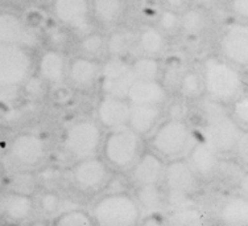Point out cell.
I'll return each instance as SVG.
<instances>
[{
	"label": "cell",
	"instance_id": "cell-4",
	"mask_svg": "<svg viewBox=\"0 0 248 226\" xmlns=\"http://www.w3.org/2000/svg\"><path fill=\"white\" fill-rule=\"evenodd\" d=\"M141 139L131 127L124 126L111 130L103 145L107 161L115 168L125 169L132 167L140 156Z\"/></svg>",
	"mask_w": 248,
	"mask_h": 226
},
{
	"label": "cell",
	"instance_id": "cell-12",
	"mask_svg": "<svg viewBox=\"0 0 248 226\" xmlns=\"http://www.w3.org/2000/svg\"><path fill=\"white\" fill-rule=\"evenodd\" d=\"M73 178L83 191H98L107 184L108 169L102 160L91 156L77 163L73 169Z\"/></svg>",
	"mask_w": 248,
	"mask_h": 226
},
{
	"label": "cell",
	"instance_id": "cell-41",
	"mask_svg": "<svg viewBox=\"0 0 248 226\" xmlns=\"http://www.w3.org/2000/svg\"><path fill=\"white\" fill-rule=\"evenodd\" d=\"M165 1H167L168 7L174 11L181 10L184 4H185V0H165Z\"/></svg>",
	"mask_w": 248,
	"mask_h": 226
},
{
	"label": "cell",
	"instance_id": "cell-6",
	"mask_svg": "<svg viewBox=\"0 0 248 226\" xmlns=\"http://www.w3.org/2000/svg\"><path fill=\"white\" fill-rule=\"evenodd\" d=\"M31 63L27 47L0 44V92L24 82L31 70Z\"/></svg>",
	"mask_w": 248,
	"mask_h": 226
},
{
	"label": "cell",
	"instance_id": "cell-10",
	"mask_svg": "<svg viewBox=\"0 0 248 226\" xmlns=\"http://www.w3.org/2000/svg\"><path fill=\"white\" fill-rule=\"evenodd\" d=\"M223 57L236 66L248 67V23H235L224 29L219 41Z\"/></svg>",
	"mask_w": 248,
	"mask_h": 226
},
{
	"label": "cell",
	"instance_id": "cell-35",
	"mask_svg": "<svg viewBox=\"0 0 248 226\" xmlns=\"http://www.w3.org/2000/svg\"><path fill=\"white\" fill-rule=\"evenodd\" d=\"M34 185H36L34 178L31 173L27 172L17 173L11 181L12 191L16 193H23V194H31L33 192Z\"/></svg>",
	"mask_w": 248,
	"mask_h": 226
},
{
	"label": "cell",
	"instance_id": "cell-31",
	"mask_svg": "<svg viewBox=\"0 0 248 226\" xmlns=\"http://www.w3.org/2000/svg\"><path fill=\"white\" fill-rule=\"evenodd\" d=\"M94 222L93 217L79 209H72L61 213L54 220V225L57 226H90Z\"/></svg>",
	"mask_w": 248,
	"mask_h": 226
},
{
	"label": "cell",
	"instance_id": "cell-2",
	"mask_svg": "<svg viewBox=\"0 0 248 226\" xmlns=\"http://www.w3.org/2000/svg\"><path fill=\"white\" fill-rule=\"evenodd\" d=\"M202 80L209 97L222 103L234 102L246 87L243 74L226 58H209L203 65Z\"/></svg>",
	"mask_w": 248,
	"mask_h": 226
},
{
	"label": "cell",
	"instance_id": "cell-18",
	"mask_svg": "<svg viewBox=\"0 0 248 226\" xmlns=\"http://www.w3.org/2000/svg\"><path fill=\"white\" fill-rule=\"evenodd\" d=\"M161 116V109L156 105H131L128 127L140 136L147 135L157 125Z\"/></svg>",
	"mask_w": 248,
	"mask_h": 226
},
{
	"label": "cell",
	"instance_id": "cell-37",
	"mask_svg": "<svg viewBox=\"0 0 248 226\" xmlns=\"http://www.w3.org/2000/svg\"><path fill=\"white\" fill-rule=\"evenodd\" d=\"M60 207H61V200H60V197L56 193H44L43 196L40 197V208L46 214L57 213L60 210Z\"/></svg>",
	"mask_w": 248,
	"mask_h": 226
},
{
	"label": "cell",
	"instance_id": "cell-9",
	"mask_svg": "<svg viewBox=\"0 0 248 226\" xmlns=\"http://www.w3.org/2000/svg\"><path fill=\"white\" fill-rule=\"evenodd\" d=\"M99 78L105 96L119 98H127L129 87L136 80L132 65L116 57H112L102 66Z\"/></svg>",
	"mask_w": 248,
	"mask_h": 226
},
{
	"label": "cell",
	"instance_id": "cell-3",
	"mask_svg": "<svg viewBox=\"0 0 248 226\" xmlns=\"http://www.w3.org/2000/svg\"><path fill=\"white\" fill-rule=\"evenodd\" d=\"M91 217L102 226H132L140 218L136 200L123 192H111L95 202Z\"/></svg>",
	"mask_w": 248,
	"mask_h": 226
},
{
	"label": "cell",
	"instance_id": "cell-1",
	"mask_svg": "<svg viewBox=\"0 0 248 226\" xmlns=\"http://www.w3.org/2000/svg\"><path fill=\"white\" fill-rule=\"evenodd\" d=\"M201 111L205 120V140L219 154L234 152L242 134V127L224 109L223 103L213 98L202 102Z\"/></svg>",
	"mask_w": 248,
	"mask_h": 226
},
{
	"label": "cell",
	"instance_id": "cell-7",
	"mask_svg": "<svg viewBox=\"0 0 248 226\" xmlns=\"http://www.w3.org/2000/svg\"><path fill=\"white\" fill-rule=\"evenodd\" d=\"M197 178L189 161L176 159L167 164L162 180L167 187L168 200L172 204H182L196 191Z\"/></svg>",
	"mask_w": 248,
	"mask_h": 226
},
{
	"label": "cell",
	"instance_id": "cell-34",
	"mask_svg": "<svg viewBox=\"0 0 248 226\" xmlns=\"http://www.w3.org/2000/svg\"><path fill=\"white\" fill-rule=\"evenodd\" d=\"M231 115L238 122L240 127L248 129V94L243 93L232 102Z\"/></svg>",
	"mask_w": 248,
	"mask_h": 226
},
{
	"label": "cell",
	"instance_id": "cell-14",
	"mask_svg": "<svg viewBox=\"0 0 248 226\" xmlns=\"http://www.w3.org/2000/svg\"><path fill=\"white\" fill-rule=\"evenodd\" d=\"M131 103L127 98L105 96L98 105V119L110 130L128 126Z\"/></svg>",
	"mask_w": 248,
	"mask_h": 226
},
{
	"label": "cell",
	"instance_id": "cell-39",
	"mask_svg": "<svg viewBox=\"0 0 248 226\" xmlns=\"http://www.w3.org/2000/svg\"><path fill=\"white\" fill-rule=\"evenodd\" d=\"M232 14L243 21H248V0H230Z\"/></svg>",
	"mask_w": 248,
	"mask_h": 226
},
{
	"label": "cell",
	"instance_id": "cell-22",
	"mask_svg": "<svg viewBox=\"0 0 248 226\" xmlns=\"http://www.w3.org/2000/svg\"><path fill=\"white\" fill-rule=\"evenodd\" d=\"M38 69H40L41 78L46 80L50 83H60L63 81L65 72H66L65 58L56 50H49L43 54Z\"/></svg>",
	"mask_w": 248,
	"mask_h": 226
},
{
	"label": "cell",
	"instance_id": "cell-36",
	"mask_svg": "<svg viewBox=\"0 0 248 226\" xmlns=\"http://www.w3.org/2000/svg\"><path fill=\"white\" fill-rule=\"evenodd\" d=\"M180 24H181V16H178L177 11L169 8L160 15V25L167 32H172V31L178 28Z\"/></svg>",
	"mask_w": 248,
	"mask_h": 226
},
{
	"label": "cell",
	"instance_id": "cell-23",
	"mask_svg": "<svg viewBox=\"0 0 248 226\" xmlns=\"http://www.w3.org/2000/svg\"><path fill=\"white\" fill-rule=\"evenodd\" d=\"M5 216L14 221H23L33 212V200L29 194L14 192L3 201Z\"/></svg>",
	"mask_w": 248,
	"mask_h": 226
},
{
	"label": "cell",
	"instance_id": "cell-11",
	"mask_svg": "<svg viewBox=\"0 0 248 226\" xmlns=\"http://www.w3.org/2000/svg\"><path fill=\"white\" fill-rule=\"evenodd\" d=\"M54 14L62 24L86 34L90 32V5L87 0H54Z\"/></svg>",
	"mask_w": 248,
	"mask_h": 226
},
{
	"label": "cell",
	"instance_id": "cell-33",
	"mask_svg": "<svg viewBox=\"0 0 248 226\" xmlns=\"http://www.w3.org/2000/svg\"><path fill=\"white\" fill-rule=\"evenodd\" d=\"M81 49L87 57H96L106 49V41L100 34L86 33L81 41Z\"/></svg>",
	"mask_w": 248,
	"mask_h": 226
},
{
	"label": "cell",
	"instance_id": "cell-25",
	"mask_svg": "<svg viewBox=\"0 0 248 226\" xmlns=\"http://www.w3.org/2000/svg\"><path fill=\"white\" fill-rule=\"evenodd\" d=\"M93 12L103 24L116 23L123 12L122 0H93Z\"/></svg>",
	"mask_w": 248,
	"mask_h": 226
},
{
	"label": "cell",
	"instance_id": "cell-27",
	"mask_svg": "<svg viewBox=\"0 0 248 226\" xmlns=\"http://www.w3.org/2000/svg\"><path fill=\"white\" fill-rule=\"evenodd\" d=\"M134 47V34L128 31H118L106 41V49L112 57L122 58Z\"/></svg>",
	"mask_w": 248,
	"mask_h": 226
},
{
	"label": "cell",
	"instance_id": "cell-40",
	"mask_svg": "<svg viewBox=\"0 0 248 226\" xmlns=\"http://www.w3.org/2000/svg\"><path fill=\"white\" fill-rule=\"evenodd\" d=\"M238 189L242 196L248 198V171L244 172L238 180Z\"/></svg>",
	"mask_w": 248,
	"mask_h": 226
},
{
	"label": "cell",
	"instance_id": "cell-26",
	"mask_svg": "<svg viewBox=\"0 0 248 226\" xmlns=\"http://www.w3.org/2000/svg\"><path fill=\"white\" fill-rule=\"evenodd\" d=\"M138 44L147 56H156L165 48V39L160 31L155 28H145L139 34Z\"/></svg>",
	"mask_w": 248,
	"mask_h": 226
},
{
	"label": "cell",
	"instance_id": "cell-13",
	"mask_svg": "<svg viewBox=\"0 0 248 226\" xmlns=\"http://www.w3.org/2000/svg\"><path fill=\"white\" fill-rule=\"evenodd\" d=\"M11 156L21 167H34L43 161L45 156V143L33 134H21L16 136L11 145Z\"/></svg>",
	"mask_w": 248,
	"mask_h": 226
},
{
	"label": "cell",
	"instance_id": "cell-8",
	"mask_svg": "<svg viewBox=\"0 0 248 226\" xmlns=\"http://www.w3.org/2000/svg\"><path fill=\"white\" fill-rule=\"evenodd\" d=\"M99 127L91 120H79L67 130L65 148L77 160L87 159L96 154L100 145Z\"/></svg>",
	"mask_w": 248,
	"mask_h": 226
},
{
	"label": "cell",
	"instance_id": "cell-16",
	"mask_svg": "<svg viewBox=\"0 0 248 226\" xmlns=\"http://www.w3.org/2000/svg\"><path fill=\"white\" fill-rule=\"evenodd\" d=\"M127 99L131 105L161 106L167 99V89L157 80H135Z\"/></svg>",
	"mask_w": 248,
	"mask_h": 226
},
{
	"label": "cell",
	"instance_id": "cell-19",
	"mask_svg": "<svg viewBox=\"0 0 248 226\" xmlns=\"http://www.w3.org/2000/svg\"><path fill=\"white\" fill-rule=\"evenodd\" d=\"M102 67L95 60L89 57L76 58L70 65L69 73L74 85L78 87H90L100 77Z\"/></svg>",
	"mask_w": 248,
	"mask_h": 226
},
{
	"label": "cell",
	"instance_id": "cell-43",
	"mask_svg": "<svg viewBox=\"0 0 248 226\" xmlns=\"http://www.w3.org/2000/svg\"><path fill=\"white\" fill-rule=\"evenodd\" d=\"M243 77H244V83H246V86L248 87V67H247V72L243 74Z\"/></svg>",
	"mask_w": 248,
	"mask_h": 226
},
{
	"label": "cell",
	"instance_id": "cell-30",
	"mask_svg": "<svg viewBox=\"0 0 248 226\" xmlns=\"http://www.w3.org/2000/svg\"><path fill=\"white\" fill-rule=\"evenodd\" d=\"M206 17L203 12L198 8L186 10L181 16V27L187 33H198L205 28Z\"/></svg>",
	"mask_w": 248,
	"mask_h": 226
},
{
	"label": "cell",
	"instance_id": "cell-5",
	"mask_svg": "<svg viewBox=\"0 0 248 226\" xmlns=\"http://www.w3.org/2000/svg\"><path fill=\"white\" fill-rule=\"evenodd\" d=\"M190 142L191 132L189 126L186 125L184 119L170 118L155 131L151 145L155 152L162 158L177 159L189 148Z\"/></svg>",
	"mask_w": 248,
	"mask_h": 226
},
{
	"label": "cell",
	"instance_id": "cell-21",
	"mask_svg": "<svg viewBox=\"0 0 248 226\" xmlns=\"http://www.w3.org/2000/svg\"><path fill=\"white\" fill-rule=\"evenodd\" d=\"M219 218L224 225H248V198L242 194L229 198L220 207Z\"/></svg>",
	"mask_w": 248,
	"mask_h": 226
},
{
	"label": "cell",
	"instance_id": "cell-38",
	"mask_svg": "<svg viewBox=\"0 0 248 226\" xmlns=\"http://www.w3.org/2000/svg\"><path fill=\"white\" fill-rule=\"evenodd\" d=\"M234 152L238 156L239 161L248 168V129L246 131H242Z\"/></svg>",
	"mask_w": 248,
	"mask_h": 226
},
{
	"label": "cell",
	"instance_id": "cell-42",
	"mask_svg": "<svg viewBox=\"0 0 248 226\" xmlns=\"http://www.w3.org/2000/svg\"><path fill=\"white\" fill-rule=\"evenodd\" d=\"M193 3H196L197 5H210L213 3V0H190Z\"/></svg>",
	"mask_w": 248,
	"mask_h": 226
},
{
	"label": "cell",
	"instance_id": "cell-32",
	"mask_svg": "<svg viewBox=\"0 0 248 226\" xmlns=\"http://www.w3.org/2000/svg\"><path fill=\"white\" fill-rule=\"evenodd\" d=\"M203 87V80L196 72H185L180 81V90L185 98H196Z\"/></svg>",
	"mask_w": 248,
	"mask_h": 226
},
{
	"label": "cell",
	"instance_id": "cell-28",
	"mask_svg": "<svg viewBox=\"0 0 248 226\" xmlns=\"http://www.w3.org/2000/svg\"><path fill=\"white\" fill-rule=\"evenodd\" d=\"M131 65L136 80H157L160 76V64L152 56L138 58Z\"/></svg>",
	"mask_w": 248,
	"mask_h": 226
},
{
	"label": "cell",
	"instance_id": "cell-17",
	"mask_svg": "<svg viewBox=\"0 0 248 226\" xmlns=\"http://www.w3.org/2000/svg\"><path fill=\"white\" fill-rule=\"evenodd\" d=\"M165 164L158 154L147 152L139 156L136 163L132 165V180L138 185L144 184H158L164 178Z\"/></svg>",
	"mask_w": 248,
	"mask_h": 226
},
{
	"label": "cell",
	"instance_id": "cell-24",
	"mask_svg": "<svg viewBox=\"0 0 248 226\" xmlns=\"http://www.w3.org/2000/svg\"><path fill=\"white\" fill-rule=\"evenodd\" d=\"M136 198H138L139 207L143 208L144 210H147L148 213L158 212L165 201V196L158 188V184L139 185Z\"/></svg>",
	"mask_w": 248,
	"mask_h": 226
},
{
	"label": "cell",
	"instance_id": "cell-29",
	"mask_svg": "<svg viewBox=\"0 0 248 226\" xmlns=\"http://www.w3.org/2000/svg\"><path fill=\"white\" fill-rule=\"evenodd\" d=\"M170 225H181V226H194L203 224V216L202 213L191 207L177 208L176 210L169 217Z\"/></svg>",
	"mask_w": 248,
	"mask_h": 226
},
{
	"label": "cell",
	"instance_id": "cell-15",
	"mask_svg": "<svg viewBox=\"0 0 248 226\" xmlns=\"http://www.w3.org/2000/svg\"><path fill=\"white\" fill-rule=\"evenodd\" d=\"M219 152L206 140L193 145L189 152V164L198 178H213L218 175L220 165Z\"/></svg>",
	"mask_w": 248,
	"mask_h": 226
},
{
	"label": "cell",
	"instance_id": "cell-20",
	"mask_svg": "<svg viewBox=\"0 0 248 226\" xmlns=\"http://www.w3.org/2000/svg\"><path fill=\"white\" fill-rule=\"evenodd\" d=\"M29 34L24 24L12 15H0V44H16L28 47Z\"/></svg>",
	"mask_w": 248,
	"mask_h": 226
}]
</instances>
